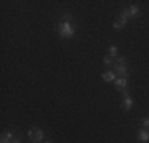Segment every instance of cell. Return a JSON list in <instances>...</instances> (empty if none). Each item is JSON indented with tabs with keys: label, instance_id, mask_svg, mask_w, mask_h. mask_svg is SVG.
<instances>
[{
	"label": "cell",
	"instance_id": "obj_5",
	"mask_svg": "<svg viewBox=\"0 0 149 143\" xmlns=\"http://www.w3.org/2000/svg\"><path fill=\"white\" fill-rule=\"evenodd\" d=\"M114 86L119 89V91H124V89L127 88V78H122V76L116 78V80H114Z\"/></svg>",
	"mask_w": 149,
	"mask_h": 143
},
{
	"label": "cell",
	"instance_id": "obj_4",
	"mask_svg": "<svg viewBox=\"0 0 149 143\" xmlns=\"http://www.w3.org/2000/svg\"><path fill=\"white\" fill-rule=\"evenodd\" d=\"M140 13V10H138V6H135V5H132V6H129L127 10H124V13L120 14V18H122L124 21H127L129 18H136V14Z\"/></svg>",
	"mask_w": 149,
	"mask_h": 143
},
{
	"label": "cell",
	"instance_id": "obj_9",
	"mask_svg": "<svg viewBox=\"0 0 149 143\" xmlns=\"http://www.w3.org/2000/svg\"><path fill=\"white\" fill-rule=\"evenodd\" d=\"M13 137H15V135H13L11 132H6V134L2 135V138H0V143H10Z\"/></svg>",
	"mask_w": 149,
	"mask_h": 143
},
{
	"label": "cell",
	"instance_id": "obj_12",
	"mask_svg": "<svg viewBox=\"0 0 149 143\" xmlns=\"http://www.w3.org/2000/svg\"><path fill=\"white\" fill-rule=\"evenodd\" d=\"M103 64H105V65H109V64H113V59H111V56H106L105 59H103Z\"/></svg>",
	"mask_w": 149,
	"mask_h": 143
},
{
	"label": "cell",
	"instance_id": "obj_3",
	"mask_svg": "<svg viewBox=\"0 0 149 143\" xmlns=\"http://www.w3.org/2000/svg\"><path fill=\"white\" fill-rule=\"evenodd\" d=\"M27 135H29L30 142L37 143V142H40L41 138H43V130H41V129H38V127H32V129H29Z\"/></svg>",
	"mask_w": 149,
	"mask_h": 143
},
{
	"label": "cell",
	"instance_id": "obj_1",
	"mask_svg": "<svg viewBox=\"0 0 149 143\" xmlns=\"http://www.w3.org/2000/svg\"><path fill=\"white\" fill-rule=\"evenodd\" d=\"M59 35L63 38H70L74 35V29L68 21H63V22L59 24Z\"/></svg>",
	"mask_w": 149,
	"mask_h": 143
},
{
	"label": "cell",
	"instance_id": "obj_15",
	"mask_svg": "<svg viewBox=\"0 0 149 143\" xmlns=\"http://www.w3.org/2000/svg\"><path fill=\"white\" fill-rule=\"evenodd\" d=\"M45 143H51V142H45Z\"/></svg>",
	"mask_w": 149,
	"mask_h": 143
},
{
	"label": "cell",
	"instance_id": "obj_7",
	"mask_svg": "<svg viewBox=\"0 0 149 143\" xmlns=\"http://www.w3.org/2000/svg\"><path fill=\"white\" fill-rule=\"evenodd\" d=\"M103 80L108 81V83H109V81H113V83H114L116 73H114V72H105V73H103Z\"/></svg>",
	"mask_w": 149,
	"mask_h": 143
},
{
	"label": "cell",
	"instance_id": "obj_8",
	"mask_svg": "<svg viewBox=\"0 0 149 143\" xmlns=\"http://www.w3.org/2000/svg\"><path fill=\"white\" fill-rule=\"evenodd\" d=\"M125 22H127V21H124L122 18H119V19H116V21H114V26H113V27H114L116 30H120V29L125 27Z\"/></svg>",
	"mask_w": 149,
	"mask_h": 143
},
{
	"label": "cell",
	"instance_id": "obj_13",
	"mask_svg": "<svg viewBox=\"0 0 149 143\" xmlns=\"http://www.w3.org/2000/svg\"><path fill=\"white\" fill-rule=\"evenodd\" d=\"M10 143H21V138H19V137H13Z\"/></svg>",
	"mask_w": 149,
	"mask_h": 143
},
{
	"label": "cell",
	"instance_id": "obj_2",
	"mask_svg": "<svg viewBox=\"0 0 149 143\" xmlns=\"http://www.w3.org/2000/svg\"><path fill=\"white\" fill-rule=\"evenodd\" d=\"M114 73H118L119 76L127 78V73H129V69H127V62L124 57H119L114 62Z\"/></svg>",
	"mask_w": 149,
	"mask_h": 143
},
{
	"label": "cell",
	"instance_id": "obj_6",
	"mask_svg": "<svg viewBox=\"0 0 149 143\" xmlns=\"http://www.w3.org/2000/svg\"><path fill=\"white\" fill-rule=\"evenodd\" d=\"M132 105H133V99L132 97H124V100H122V108L124 110L129 111V110L132 108Z\"/></svg>",
	"mask_w": 149,
	"mask_h": 143
},
{
	"label": "cell",
	"instance_id": "obj_10",
	"mask_svg": "<svg viewBox=\"0 0 149 143\" xmlns=\"http://www.w3.org/2000/svg\"><path fill=\"white\" fill-rule=\"evenodd\" d=\"M138 138H140L141 142H148V140H149V132H148V130H140Z\"/></svg>",
	"mask_w": 149,
	"mask_h": 143
},
{
	"label": "cell",
	"instance_id": "obj_14",
	"mask_svg": "<svg viewBox=\"0 0 149 143\" xmlns=\"http://www.w3.org/2000/svg\"><path fill=\"white\" fill-rule=\"evenodd\" d=\"M143 126L144 127H149V119H148V118H144V119H143Z\"/></svg>",
	"mask_w": 149,
	"mask_h": 143
},
{
	"label": "cell",
	"instance_id": "obj_11",
	"mask_svg": "<svg viewBox=\"0 0 149 143\" xmlns=\"http://www.w3.org/2000/svg\"><path fill=\"white\" fill-rule=\"evenodd\" d=\"M108 53H109V56H116V54H118V48H116L114 45H111L108 48Z\"/></svg>",
	"mask_w": 149,
	"mask_h": 143
}]
</instances>
